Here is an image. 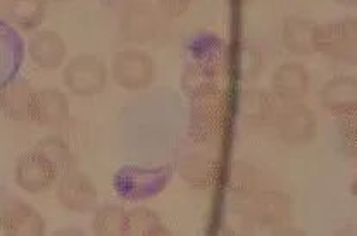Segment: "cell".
Listing matches in <instances>:
<instances>
[{
	"label": "cell",
	"mask_w": 357,
	"mask_h": 236,
	"mask_svg": "<svg viewBox=\"0 0 357 236\" xmlns=\"http://www.w3.org/2000/svg\"><path fill=\"white\" fill-rule=\"evenodd\" d=\"M231 102L221 92L192 99V135L199 143L218 145L228 136Z\"/></svg>",
	"instance_id": "cell-1"
},
{
	"label": "cell",
	"mask_w": 357,
	"mask_h": 236,
	"mask_svg": "<svg viewBox=\"0 0 357 236\" xmlns=\"http://www.w3.org/2000/svg\"><path fill=\"white\" fill-rule=\"evenodd\" d=\"M357 47L356 19H340L316 24L312 31V49L328 59L354 63Z\"/></svg>",
	"instance_id": "cell-2"
},
{
	"label": "cell",
	"mask_w": 357,
	"mask_h": 236,
	"mask_svg": "<svg viewBox=\"0 0 357 236\" xmlns=\"http://www.w3.org/2000/svg\"><path fill=\"white\" fill-rule=\"evenodd\" d=\"M109 79L107 64L92 54L76 56L66 64L63 81L66 88L76 97L90 99L104 92Z\"/></svg>",
	"instance_id": "cell-3"
},
{
	"label": "cell",
	"mask_w": 357,
	"mask_h": 236,
	"mask_svg": "<svg viewBox=\"0 0 357 236\" xmlns=\"http://www.w3.org/2000/svg\"><path fill=\"white\" fill-rule=\"evenodd\" d=\"M111 72L116 85L130 92H138L154 83L155 63L145 50L125 49L116 52Z\"/></svg>",
	"instance_id": "cell-4"
},
{
	"label": "cell",
	"mask_w": 357,
	"mask_h": 236,
	"mask_svg": "<svg viewBox=\"0 0 357 236\" xmlns=\"http://www.w3.org/2000/svg\"><path fill=\"white\" fill-rule=\"evenodd\" d=\"M276 129L282 141L292 147L311 143L318 133V121L311 109L302 102L287 104L276 116Z\"/></svg>",
	"instance_id": "cell-5"
},
{
	"label": "cell",
	"mask_w": 357,
	"mask_h": 236,
	"mask_svg": "<svg viewBox=\"0 0 357 236\" xmlns=\"http://www.w3.org/2000/svg\"><path fill=\"white\" fill-rule=\"evenodd\" d=\"M59 169L38 148L21 155L16 164V183L23 191L38 195L47 191L57 180Z\"/></svg>",
	"instance_id": "cell-6"
},
{
	"label": "cell",
	"mask_w": 357,
	"mask_h": 236,
	"mask_svg": "<svg viewBox=\"0 0 357 236\" xmlns=\"http://www.w3.org/2000/svg\"><path fill=\"white\" fill-rule=\"evenodd\" d=\"M57 200L66 210L86 214L97 209L98 191L86 174L69 169L63 174L57 184Z\"/></svg>",
	"instance_id": "cell-7"
},
{
	"label": "cell",
	"mask_w": 357,
	"mask_h": 236,
	"mask_svg": "<svg viewBox=\"0 0 357 236\" xmlns=\"http://www.w3.org/2000/svg\"><path fill=\"white\" fill-rule=\"evenodd\" d=\"M309 86H311V76L307 68L295 61L283 63L271 76L273 97L282 100L285 105L304 100L309 93Z\"/></svg>",
	"instance_id": "cell-8"
},
{
	"label": "cell",
	"mask_w": 357,
	"mask_h": 236,
	"mask_svg": "<svg viewBox=\"0 0 357 236\" xmlns=\"http://www.w3.org/2000/svg\"><path fill=\"white\" fill-rule=\"evenodd\" d=\"M0 226L9 235L45 233V221L42 214L20 198H6L0 202Z\"/></svg>",
	"instance_id": "cell-9"
},
{
	"label": "cell",
	"mask_w": 357,
	"mask_h": 236,
	"mask_svg": "<svg viewBox=\"0 0 357 236\" xmlns=\"http://www.w3.org/2000/svg\"><path fill=\"white\" fill-rule=\"evenodd\" d=\"M161 30L159 16L147 2H133L123 10L121 35L133 43H147Z\"/></svg>",
	"instance_id": "cell-10"
},
{
	"label": "cell",
	"mask_w": 357,
	"mask_h": 236,
	"mask_svg": "<svg viewBox=\"0 0 357 236\" xmlns=\"http://www.w3.org/2000/svg\"><path fill=\"white\" fill-rule=\"evenodd\" d=\"M69 118V100L61 90H35L30 107V119L42 128H59Z\"/></svg>",
	"instance_id": "cell-11"
},
{
	"label": "cell",
	"mask_w": 357,
	"mask_h": 236,
	"mask_svg": "<svg viewBox=\"0 0 357 236\" xmlns=\"http://www.w3.org/2000/svg\"><path fill=\"white\" fill-rule=\"evenodd\" d=\"M250 216L261 226H282L292 217V198L283 191H259L250 197Z\"/></svg>",
	"instance_id": "cell-12"
},
{
	"label": "cell",
	"mask_w": 357,
	"mask_h": 236,
	"mask_svg": "<svg viewBox=\"0 0 357 236\" xmlns=\"http://www.w3.org/2000/svg\"><path fill=\"white\" fill-rule=\"evenodd\" d=\"M319 100L325 111L333 116L356 114L357 111V81L354 76H337L323 85Z\"/></svg>",
	"instance_id": "cell-13"
},
{
	"label": "cell",
	"mask_w": 357,
	"mask_h": 236,
	"mask_svg": "<svg viewBox=\"0 0 357 236\" xmlns=\"http://www.w3.org/2000/svg\"><path fill=\"white\" fill-rule=\"evenodd\" d=\"M28 56L36 68L54 71L63 66L68 56V47L63 36L56 31L42 30L36 31L28 43Z\"/></svg>",
	"instance_id": "cell-14"
},
{
	"label": "cell",
	"mask_w": 357,
	"mask_h": 236,
	"mask_svg": "<svg viewBox=\"0 0 357 236\" xmlns=\"http://www.w3.org/2000/svg\"><path fill=\"white\" fill-rule=\"evenodd\" d=\"M33 92L35 90L26 79H13L6 83L0 90V111L10 119L26 121L30 119Z\"/></svg>",
	"instance_id": "cell-15"
},
{
	"label": "cell",
	"mask_w": 357,
	"mask_h": 236,
	"mask_svg": "<svg viewBox=\"0 0 357 236\" xmlns=\"http://www.w3.org/2000/svg\"><path fill=\"white\" fill-rule=\"evenodd\" d=\"M240 114L250 125H269L276 121L278 107H276L273 93L269 95L264 90H245L240 99Z\"/></svg>",
	"instance_id": "cell-16"
},
{
	"label": "cell",
	"mask_w": 357,
	"mask_h": 236,
	"mask_svg": "<svg viewBox=\"0 0 357 236\" xmlns=\"http://www.w3.org/2000/svg\"><path fill=\"white\" fill-rule=\"evenodd\" d=\"M316 23L298 16H290L283 21L282 43L294 56H312V31Z\"/></svg>",
	"instance_id": "cell-17"
},
{
	"label": "cell",
	"mask_w": 357,
	"mask_h": 236,
	"mask_svg": "<svg viewBox=\"0 0 357 236\" xmlns=\"http://www.w3.org/2000/svg\"><path fill=\"white\" fill-rule=\"evenodd\" d=\"M218 161L211 154L190 155L181 166V176L188 184L195 188H211L218 181Z\"/></svg>",
	"instance_id": "cell-18"
},
{
	"label": "cell",
	"mask_w": 357,
	"mask_h": 236,
	"mask_svg": "<svg viewBox=\"0 0 357 236\" xmlns=\"http://www.w3.org/2000/svg\"><path fill=\"white\" fill-rule=\"evenodd\" d=\"M9 17L23 31H33L45 19L43 0H13L9 6Z\"/></svg>",
	"instance_id": "cell-19"
},
{
	"label": "cell",
	"mask_w": 357,
	"mask_h": 236,
	"mask_svg": "<svg viewBox=\"0 0 357 236\" xmlns=\"http://www.w3.org/2000/svg\"><path fill=\"white\" fill-rule=\"evenodd\" d=\"M166 228L162 226L158 214L149 209H133L126 212L125 235H164Z\"/></svg>",
	"instance_id": "cell-20"
},
{
	"label": "cell",
	"mask_w": 357,
	"mask_h": 236,
	"mask_svg": "<svg viewBox=\"0 0 357 236\" xmlns=\"http://www.w3.org/2000/svg\"><path fill=\"white\" fill-rule=\"evenodd\" d=\"M92 230L97 235H125L126 210L118 205H105L93 210Z\"/></svg>",
	"instance_id": "cell-21"
},
{
	"label": "cell",
	"mask_w": 357,
	"mask_h": 236,
	"mask_svg": "<svg viewBox=\"0 0 357 236\" xmlns=\"http://www.w3.org/2000/svg\"><path fill=\"white\" fill-rule=\"evenodd\" d=\"M229 188L235 191L236 195H243V197H252L257 194V174L252 166L242 164L236 162L233 164L231 176H229Z\"/></svg>",
	"instance_id": "cell-22"
},
{
	"label": "cell",
	"mask_w": 357,
	"mask_h": 236,
	"mask_svg": "<svg viewBox=\"0 0 357 236\" xmlns=\"http://www.w3.org/2000/svg\"><path fill=\"white\" fill-rule=\"evenodd\" d=\"M36 148H38L45 157H49L50 161L56 164L57 169H66V171L71 169V164H73L71 150H69L68 145H66L59 136H47L45 140L40 141Z\"/></svg>",
	"instance_id": "cell-23"
},
{
	"label": "cell",
	"mask_w": 357,
	"mask_h": 236,
	"mask_svg": "<svg viewBox=\"0 0 357 236\" xmlns=\"http://www.w3.org/2000/svg\"><path fill=\"white\" fill-rule=\"evenodd\" d=\"M158 2L162 13L169 14V16H181L190 6V0H158Z\"/></svg>",
	"instance_id": "cell-24"
},
{
	"label": "cell",
	"mask_w": 357,
	"mask_h": 236,
	"mask_svg": "<svg viewBox=\"0 0 357 236\" xmlns=\"http://www.w3.org/2000/svg\"><path fill=\"white\" fill-rule=\"evenodd\" d=\"M337 2H340V3H345V6H354V3H356V0H337Z\"/></svg>",
	"instance_id": "cell-25"
},
{
	"label": "cell",
	"mask_w": 357,
	"mask_h": 236,
	"mask_svg": "<svg viewBox=\"0 0 357 236\" xmlns=\"http://www.w3.org/2000/svg\"><path fill=\"white\" fill-rule=\"evenodd\" d=\"M56 2H68V0H56Z\"/></svg>",
	"instance_id": "cell-26"
}]
</instances>
